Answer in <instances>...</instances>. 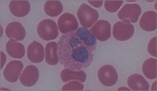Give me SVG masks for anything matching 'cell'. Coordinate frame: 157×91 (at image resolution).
Wrapping results in <instances>:
<instances>
[{
	"instance_id": "277c9868",
	"label": "cell",
	"mask_w": 157,
	"mask_h": 91,
	"mask_svg": "<svg viewBox=\"0 0 157 91\" xmlns=\"http://www.w3.org/2000/svg\"><path fill=\"white\" fill-rule=\"evenodd\" d=\"M135 29L129 21H119L114 25L113 28V35L117 40L126 41L133 37Z\"/></svg>"
},
{
	"instance_id": "44dd1931",
	"label": "cell",
	"mask_w": 157,
	"mask_h": 91,
	"mask_svg": "<svg viewBox=\"0 0 157 91\" xmlns=\"http://www.w3.org/2000/svg\"><path fill=\"white\" fill-rule=\"evenodd\" d=\"M142 70L146 77L149 79L157 78V60L150 58L146 60L142 66Z\"/></svg>"
},
{
	"instance_id": "8992f818",
	"label": "cell",
	"mask_w": 157,
	"mask_h": 91,
	"mask_svg": "<svg viewBox=\"0 0 157 91\" xmlns=\"http://www.w3.org/2000/svg\"><path fill=\"white\" fill-rule=\"evenodd\" d=\"M142 10L138 4H126L118 13V17L121 20L129 21L130 23H135L138 22Z\"/></svg>"
},
{
	"instance_id": "52a82bcc",
	"label": "cell",
	"mask_w": 157,
	"mask_h": 91,
	"mask_svg": "<svg viewBox=\"0 0 157 91\" xmlns=\"http://www.w3.org/2000/svg\"><path fill=\"white\" fill-rule=\"evenodd\" d=\"M90 31L97 39L101 42H105L111 37V25L107 21L100 20L91 28Z\"/></svg>"
},
{
	"instance_id": "2e32d148",
	"label": "cell",
	"mask_w": 157,
	"mask_h": 91,
	"mask_svg": "<svg viewBox=\"0 0 157 91\" xmlns=\"http://www.w3.org/2000/svg\"><path fill=\"white\" fill-rule=\"evenodd\" d=\"M6 50L10 56L16 59L22 58L25 55V49L22 44L10 40L6 44Z\"/></svg>"
},
{
	"instance_id": "e0dca14e",
	"label": "cell",
	"mask_w": 157,
	"mask_h": 91,
	"mask_svg": "<svg viewBox=\"0 0 157 91\" xmlns=\"http://www.w3.org/2000/svg\"><path fill=\"white\" fill-rule=\"evenodd\" d=\"M61 80L64 83L73 80H76L84 83L86 80V75L84 71L82 70H72L69 69L63 70L61 73Z\"/></svg>"
},
{
	"instance_id": "3957f363",
	"label": "cell",
	"mask_w": 157,
	"mask_h": 91,
	"mask_svg": "<svg viewBox=\"0 0 157 91\" xmlns=\"http://www.w3.org/2000/svg\"><path fill=\"white\" fill-rule=\"evenodd\" d=\"M37 32L41 39L47 41L56 39L59 35L57 24L51 19H44L40 22Z\"/></svg>"
},
{
	"instance_id": "cb8c5ba5",
	"label": "cell",
	"mask_w": 157,
	"mask_h": 91,
	"mask_svg": "<svg viewBox=\"0 0 157 91\" xmlns=\"http://www.w3.org/2000/svg\"><path fill=\"white\" fill-rule=\"evenodd\" d=\"M148 51L153 57H157V37L151 40L148 46Z\"/></svg>"
},
{
	"instance_id": "30bf717a",
	"label": "cell",
	"mask_w": 157,
	"mask_h": 91,
	"mask_svg": "<svg viewBox=\"0 0 157 91\" xmlns=\"http://www.w3.org/2000/svg\"><path fill=\"white\" fill-rule=\"evenodd\" d=\"M39 78V72L37 67L29 65L26 67L20 78L21 83L23 86L31 87L36 84Z\"/></svg>"
},
{
	"instance_id": "ba28073f",
	"label": "cell",
	"mask_w": 157,
	"mask_h": 91,
	"mask_svg": "<svg viewBox=\"0 0 157 91\" xmlns=\"http://www.w3.org/2000/svg\"><path fill=\"white\" fill-rule=\"evenodd\" d=\"M59 30L62 34H68L75 31L78 27V20L74 15L69 13H65L59 19Z\"/></svg>"
},
{
	"instance_id": "7c38bea8",
	"label": "cell",
	"mask_w": 157,
	"mask_h": 91,
	"mask_svg": "<svg viewBox=\"0 0 157 91\" xmlns=\"http://www.w3.org/2000/svg\"><path fill=\"white\" fill-rule=\"evenodd\" d=\"M44 54L45 50L43 46L37 41L33 42L28 47V58L32 62H42L44 59Z\"/></svg>"
},
{
	"instance_id": "5bb4252c",
	"label": "cell",
	"mask_w": 157,
	"mask_h": 91,
	"mask_svg": "<svg viewBox=\"0 0 157 91\" xmlns=\"http://www.w3.org/2000/svg\"><path fill=\"white\" fill-rule=\"evenodd\" d=\"M140 26L146 32L154 31L157 29V13L154 11L145 12L140 20Z\"/></svg>"
},
{
	"instance_id": "8fae6325",
	"label": "cell",
	"mask_w": 157,
	"mask_h": 91,
	"mask_svg": "<svg viewBox=\"0 0 157 91\" xmlns=\"http://www.w3.org/2000/svg\"><path fill=\"white\" fill-rule=\"evenodd\" d=\"M6 34L10 40L21 41L26 36V30L19 22H11L6 27Z\"/></svg>"
},
{
	"instance_id": "ffe728a7",
	"label": "cell",
	"mask_w": 157,
	"mask_h": 91,
	"mask_svg": "<svg viewBox=\"0 0 157 91\" xmlns=\"http://www.w3.org/2000/svg\"><path fill=\"white\" fill-rule=\"evenodd\" d=\"M44 9L48 16L56 17L62 13L63 6L60 1H48L44 5Z\"/></svg>"
},
{
	"instance_id": "603a6c76",
	"label": "cell",
	"mask_w": 157,
	"mask_h": 91,
	"mask_svg": "<svg viewBox=\"0 0 157 91\" xmlns=\"http://www.w3.org/2000/svg\"><path fill=\"white\" fill-rule=\"evenodd\" d=\"M84 87V85L78 83V82H70L64 85L62 91H82Z\"/></svg>"
},
{
	"instance_id": "9c48e42d",
	"label": "cell",
	"mask_w": 157,
	"mask_h": 91,
	"mask_svg": "<svg viewBox=\"0 0 157 91\" xmlns=\"http://www.w3.org/2000/svg\"><path fill=\"white\" fill-rule=\"evenodd\" d=\"M23 64L20 61L14 60L9 63L3 72L6 80L10 83L16 82L23 69Z\"/></svg>"
},
{
	"instance_id": "4fadbf2b",
	"label": "cell",
	"mask_w": 157,
	"mask_h": 91,
	"mask_svg": "<svg viewBox=\"0 0 157 91\" xmlns=\"http://www.w3.org/2000/svg\"><path fill=\"white\" fill-rule=\"evenodd\" d=\"M9 9L14 16L22 18L30 12L31 6L28 1H12L10 3Z\"/></svg>"
},
{
	"instance_id": "5b68a950",
	"label": "cell",
	"mask_w": 157,
	"mask_h": 91,
	"mask_svg": "<svg viewBox=\"0 0 157 91\" xmlns=\"http://www.w3.org/2000/svg\"><path fill=\"white\" fill-rule=\"evenodd\" d=\"M98 76L101 83L107 87L114 86L118 79L116 70L111 65H106L100 68Z\"/></svg>"
},
{
	"instance_id": "7a4b0ae2",
	"label": "cell",
	"mask_w": 157,
	"mask_h": 91,
	"mask_svg": "<svg viewBox=\"0 0 157 91\" xmlns=\"http://www.w3.org/2000/svg\"><path fill=\"white\" fill-rule=\"evenodd\" d=\"M77 17L82 26L85 28H89L96 22L99 15L97 11L84 3L78 10Z\"/></svg>"
},
{
	"instance_id": "ac0fdd59",
	"label": "cell",
	"mask_w": 157,
	"mask_h": 91,
	"mask_svg": "<svg viewBox=\"0 0 157 91\" xmlns=\"http://www.w3.org/2000/svg\"><path fill=\"white\" fill-rule=\"evenodd\" d=\"M78 38L83 41L86 45L94 50H96L97 41L95 36L91 33L90 30L85 28H80L75 32Z\"/></svg>"
},
{
	"instance_id": "d6986e66",
	"label": "cell",
	"mask_w": 157,
	"mask_h": 91,
	"mask_svg": "<svg viewBox=\"0 0 157 91\" xmlns=\"http://www.w3.org/2000/svg\"><path fill=\"white\" fill-rule=\"evenodd\" d=\"M58 44L55 42H49L46 46L45 60L47 64L52 66L56 65L59 63Z\"/></svg>"
},
{
	"instance_id": "7402d4cb",
	"label": "cell",
	"mask_w": 157,
	"mask_h": 91,
	"mask_svg": "<svg viewBox=\"0 0 157 91\" xmlns=\"http://www.w3.org/2000/svg\"><path fill=\"white\" fill-rule=\"evenodd\" d=\"M123 4V1H106L105 2V8L109 12H116Z\"/></svg>"
},
{
	"instance_id": "9a60e30c",
	"label": "cell",
	"mask_w": 157,
	"mask_h": 91,
	"mask_svg": "<svg viewBox=\"0 0 157 91\" xmlns=\"http://www.w3.org/2000/svg\"><path fill=\"white\" fill-rule=\"evenodd\" d=\"M128 85L134 91H149L148 82L142 75L135 74L129 77L127 81Z\"/></svg>"
},
{
	"instance_id": "d4e9b609",
	"label": "cell",
	"mask_w": 157,
	"mask_h": 91,
	"mask_svg": "<svg viewBox=\"0 0 157 91\" xmlns=\"http://www.w3.org/2000/svg\"><path fill=\"white\" fill-rule=\"evenodd\" d=\"M88 2L92 5L93 7H95V8H99L102 6V4H103V1H88Z\"/></svg>"
},
{
	"instance_id": "6da1fadb",
	"label": "cell",
	"mask_w": 157,
	"mask_h": 91,
	"mask_svg": "<svg viewBox=\"0 0 157 91\" xmlns=\"http://www.w3.org/2000/svg\"><path fill=\"white\" fill-rule=\"evenodd\" d=\"M58 51L60 64L74 71L88 68L92 62L95 51L78 38L75 32L60 37Z\"/></svg>"
}]
</instances>
